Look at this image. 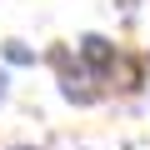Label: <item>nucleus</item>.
Instances as JSON below:
<instances>
[{
	"instance_id": "nucleus-1",
	"label": "nucleus",
	"mask_w": 150,
	"mask_h": 150,
	"mask_svg": "<svg viewBox=\"0 0 150 150\" xmlns=\"http://www.w3.org/2000/svg\"><path fill=\"white\" fill-rule=\"evenodd\" d=\"M55 85H60V100H65V105H100L105 90H110L100 75H90L80 60H75L70 70H55Z\"/></svg>"
},
{
	"instance_id": "nucleus-2",
	"label": "nucleus",
	"mask_w": 150,
	"mask_h": 150,
	"mask_svg": "<svg viewBox=\"0 0 150 150\" xmlns=\"http://www.w3.org/2000/svg\"><path fill=\"white\" fill-rule=\"evenodd\" d=\"M75 60L110 85V70H115V60H120V45H115L110 35H100V30H85L80 40H75Z\"/></svg>"
},
{
	"instance_id": "nucleus-3",
	"label": "nucleus",
	"mask_w": 150,
	"mask_h": 150,
	"mask_svg": "<svg viewBox=\"0 0 150 150\" xmlns=\"http://www.w3.org/2000/svg\"><path fill=\"white\" fill-rule=\"evenodd\" d=\"M145 55H130V50H120V60H115V70H110V85L120 90V95H135L140 85H145Z\"/></svg>"
},
{
	"instance_id": "nucleus-4",
	"label": "nucleus",
	"mask_w": 150,
	"mask_h": 150,
	"mask_svg": "<svg viewBox=\"0 0 150 150\" xmlns=\"http://www.w3.org/2000/svg\"><path fill=\"white\" fill-rule=\"evenodd\" d=\"M0 60H5L10 70H35V65H40V50L10 35V40H0Z\"/></svg>"
},
{
	"instance_id": "nucleus-5",
	"label": "nucleus",
	"mask_w": 150,
	"mask_h": 150,
	"mask_svg": "<svg viewBox=\"0 0 150 150\" xmlns=\"http://www.w3.org/2000/svg\"><path fill=\"white\" fill-rule=\"evenodd\" d=\"M5 100H10V65H0V110H5Z\"/></svg>"
},
{
	"instance_id": "nucleus-6",
	"label": "nucleus",
	"mask_w": 150,
	"mask_h": 150,
	"mask_svg": "<svg viewBox=\"0 0 150 150\" xmlns=\"http://www.w3.org/2000/svg\"><path fill=\"white\" fill-rule=\"evenodd\" d=\"M10 150H35V145H10Z\"/></svg>"
},
{
	"instance_id": "nucleus-7",
	"label": "nucleus",
	"mask_w": 150,
	"mask_h": 150,
	"mask_svg": "<svg viewBox=\"0 0 150 150\" xmlns=\"http://www.w3.org/2000/svg\"><path fill=\"white\" fill-rule=\"evenodd\" d=\"M145 60H150V50H145Z\"/></svg>"
}]
</instances>
